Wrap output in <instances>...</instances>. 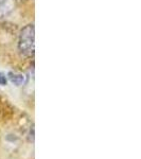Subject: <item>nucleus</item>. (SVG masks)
I'll return each mask as SVG.
<instances>
[{
  "label": "nucleus",
  "mask_w": 141,
  "mask_h": 159,
  "mask_svg": "<svg viewBox=\"0 0 141 159\" xmlns=\"http://www.w3.org/2000/svg\"><path fill=\"white\" fill-rule=\"evenodd\" d=\"M18 50L25 57H32L35 53V28L34 25H27L20 31Z\"/></svg>",
  "instance_id": "1"
},
{
  "label": "nucleus",
  "mask_w": 141,
  "mask_h": 159,
  "mask_svg": "<svg viewBox=\"0 0 141 159\" xmlns=\"http://www.w3.org/2000/svg\"><path fill=\"white\" fill-rule=\"evenodd\" d=\"M16 0H0V18L6 17L13 12Z\"/></svg>",
  "instance_id": "2"
},
{
  "label": "nucleus",
  "mask_w": 141,
  "mask_h": 159,
  "mask_svg": "<svg viewBox=\"0 0 141 159\" xmlns=\"http://www.w3.org/2000/svg\"><path fill=\"white\" fill-rule=\"evenodd\" d=\"M9 79L10 81L12 82L14 85L16 86H20L24 84L25 82V76L22 75V74H18V73H10L9 74Z\"/></svg>",
  "instance_id": "3"
},
{
  "label": "nucleus",
  "mask_w": 141,
  "mask_h": 159,
  "mask_svg": "<svg viewBox=\"0 0 141 159\" xmlns=\"http://www.w3.org/2000/svg\"><path fill=\"white\" fill-rule=\"evenodd\" d=\"M7 80L6 74H3L0 71V85L4 86V85H7Z\"/></svg>",
  "instance_id": "4"
}]
</instances>
